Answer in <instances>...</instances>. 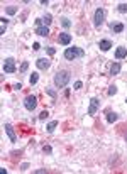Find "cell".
I'll list each match as a JSON object with an SVG mask.
<instances>
[{
    "label": "cell",
    "instance_id": "cell-1",
    "mask_svg": "<svg viewBox=\"0 0 127 174\" xmlns=\"http://www.w3.org/2000/svg\"><path fill=\"white\" fill-rule=\"evenodd\" d=\"M69 79H71V75H69V71H58L56 75H54V86L56 88H66V85L69 83Z\"/></svg>",
    "mask_w": 127,
    "mask_h": 174
},
{
    "label": "cell",
    "instance_id": "cell-2",
    "mask_svg": "<svg viewBox=\"0 0 127 174\" xmlns=\"http://www.w3.org/2000/svg\"><path fill=\"white\" fill-rule=\"evenodd\" d=\"M63 56H65L66 61H75L76 58H83V56H85V51H83L81 48L73 46V48H66V49H65Z\"/></svg>",
    "mask_w": 127,
    "mask_h": 174
},
{
    "label": "cell",
    "instance_id": "cell-3",
    "mask_svg": "<svg viewBox=\"0 0 127 174\" xmlns=\"http://www.w3.org/2000/svg\"><path fill=\"white\" fill-rule=\"evenodd\" d=\"M105 22V10L103 9H97L95 14H93V26L95 27H102V24Z\"/></svg>",
    "mask_w": 127,
    "mask_h": 174
},
{
    "label": "cell",
    "instance_id": "cell-4",
    "mask_svg": "<svg viewBox=\"0 0 127 174\" xmlns=\"http://www.w3.org/2000/svg\"><path fill=\"white\" fill-rule=\"evenodd\" d=\"M24 106H26V110H27V112H34V110H36V106H37V98L34 97V95L26 97V100H24Z\"/></svg>",
    "mask_w": 127,
    "mask_h": 174
},
{
    "label": "cell",
    "instance_id": "cell-5",
    "mask_svg": "<svg viewBox=\"0 0 127 174\" xmlns=\"http://www.w3.org/2000/svg\"><path fill=\"white\" fill-rule=\"evenodd\" d=\"M15 59L14 58H7L3 61V73H15Z\"/></svg>",
    "mask_w": 127,
    "mask_h": 174
},
{
    "label": "cell",
    "instance_id": "cell-6",
    "mask_svg": "<svg viewBox=\"0 0 127 174\" xmlns=\"http://www.w3.org/2000/svg\"><path fill=\"white\" fill-rule=\"evenodd\" d=\"M100 108V98L97 97H93L92 100H90V106H88V115H95L97 113V110Z\"/></svg>",
    "mask_w": 127,
    "mask_h": 174
},
{
    "label": "cell",
    "instance_id": "cell-7",
    "mask_svg": "<svg viewBox=\"0 0 127 174\" xmlns=\"http://www.w3.org/2000/svg\"><path fill=\"white\" fill-rule=\"evenodd\" d=\"M36 66H37V69H41V71H46V69H49V66H51V61H49L48 58H39L36 61Z\"/></svg>",
    "mask_w": 127,
    "mask_h": 174
},
{
    "label": "cell",
    "instance_id": "cell-8",
    "mask_svg": "<svg viewBox=\"0 0 127 174\" xmlns=\"http://www.w3.org/2000/svg\"><path fill=\"white\" fill-rule=\"evenodd\" d=\"M58 42L61 46H69V42H71V34L68 32H61L58 36Z\"/></svg>",
    "mask_w": 127,
    "mask_h": 174
},
{
    "label": "cell",
    "instance_id": "cell-9",
    "mask_svg": "<svg viewBox=\"0 0 127 174\" xmlns=\"http://www.w3.org/2000/svg\"><path fill=\"white\" fill-rule=\"evenodd\" d=\"M3 128H5V134L9 135L10 142H17V135H15V132H14V128L10 124H3Z\"/></svg>",
    "mask_w": 127,
    "mask_h": 174
},
{
    "label": "cell",
    "instance_id": "cell-10",
    "mask_svg": "<svg viewBox=\"0 0 127 174\" xmlns=\"http://www.w3.org/2000/svg\"><path fill=\"white\" fill-rule=\"evenodd\" d=\"M98 48H100V51H103V52H107L108 49L112 48V42H110L108 39H102V41L98 42Z\"/></svg>",
    "mask_w": 127,
    "mask_h": 174
},
{
    "label": "cell",
    "instance_id": "cell-11",
    "mask_svg": "<svg viewBox=\"0 0 127 174\" xmlns=\"http://www.w3.org/2000/svg\"><path fill=\"white\" fill-rule=\"evenodd\" d=\"M110 29H112V32H115V34H120V32L124 30V24H122V22H115V24L112 22V24H110Z\"/></svg>",
    "mask_w": 127,
    "mask_h": 174
},
{
    "label": "cell",
    "instance_id": "cell-12",
    "mask_svg": "<svg viewBox=\"0 0 127 174\" xmlns=\"http://www.w3.org/2000/svg\"><path fill=\"white\" fill-rule=\"evenodd\" d=\"M36 34L41 36V37H48L49 36V29L46 26H41V27H36Z\"/></svg>",
    "mask_w": 127,
    "mask_h": 174
},
{
    "label": "cell",
    "instance_id": "cell-13",
    "mask_svg": "<svg viewBox=\"0 0 127 174\" xmlns=\"http://www.w3.org/2000/svg\"><path fill=\"white\" fill-rule=\"evenodd\" d=\"M115 58H117V59L127 58V48H117V49H115Z\"/></svg>",
    "mask_w": 127,
    "mask_h": 174
},
{
    "label": "cell",
    "instance_id": "cell-14",
    "mask_svg": "<svg viewBox=\"0 0 127 174\" xmlns=\"http://www.w3.org/2000/svg\"><path fill=\"white\" fill-rule=\"evenodd\" d=\"M119 73H120V63H114V64L110 66V75L115 76V75H119Z\"/></svg>",
    "mask_w": 127,
    "mask_h": 174
},
{
    "label": "cell",
    "instance_id": "cell-15",
    "mask_svg": "<svg viewBox=\"0 0 127 174\" xmlns=\"http://www.w3.org/2000/svg\"><path fill=\"white\" fill-rule=\"evenodd\" d=\"M56 127H58V122H56V120H53V122H49L48 125H46V130H48V134H53Z\"/></svg>",
    "mask_w": 127,
    "mask_h": 174
},
{
    "label": "cell",
    "instance_id": "cell-16",
    "mask_svg": "<svg viewBox=\"0 0 127 174\" xmlns=\"http://www.w3.org/2000/svg\"><path fill=\"white\" fill-rule=\"evenodd\" d=\"M117 118H119V115L115 113V112H108V113H107V122H108V124H114Z\"/></svg>",
    "mask_w": 127,
    "mask_h": 174
},
{
    "label": "cell",
    "instance_id": "cell-17",
    "mask_svg": "<svg viewBox=\"0 0 127 174\" xmlns=\"http://www.w3.org/2000/svg\"><path fill=\"white\" fill-rule=\"evenodd\" d=\"M51 22H53V15H51V14H46V15L42 17V24L48 27V26H51Z\"/></svg>",
    "mask_w": 127,
    "mask_h": 174
},
{
    "label": "cell",
    "instance_id": "cell-18",
    "mask_svg": "<svg viewBox=\"0 0 127 174\" xmlns=\"http://www.w3.org/2000/svg\"><path fill=\"white\" fill-rule=\"evenodd\" d=\"M37 81H39V75H37V73H32V75L29 76V83L31 85H36Z\"/></svg>",
    "mask_w": 127,
    "mask_h": 174
},
{
    "label": "cell",
    "instance_id": "cell-19",
    "mask_svg": "<svg viewBox=\"0 0 127 174\" xmlns=\"http://www.w3.org/2000/svg\"><path fill=\"white\" fill-rule=\"evenodd\" d=\"M0 22H2V27H0V34H5V27H7L9 20L5 19V17H2V19H0Z\"/></svg>",
    "mask_w": 127,
    "mask_h": 174
},
{
    "label": "cell",
    "instance_id": "cell-20",
    "mask_svg": "<svg viewBox=\"0 0 127 174\" xmlns=\"http://www.w3.org/2000/svg\"><path fill=\"white\" fill-rule=\"evenodd\" d=\"M117 10L120 12V14H127V3H119Z\"/></svg>",
    "mask_w": 127,
    "mask_h": 174
},
{
    "label": "cell",
    "instance_id": "cell-21",
    "mask_svg": "<svg viewBox=\"0 0 127 174\" xmlns=\"http://www.w3.org/2000/svg\"><path fill=\"white\" fill-rule=\"evenodd\" d=\"M7 14H9V15L17 14V7H15V5H9V7H7Z\"/></svg>",
    "mask_w": 127,
    "mask_h": 174
},
{
    "label": "cell",
    "instance_id": "cell-22",
    "mask_svg": "<svg viewBox=\"0 0 127 174\" xmlns=\"http://www.w3.org/2000/svg\"><path fill=\"white\" fill-rule=\"evenodd\" d=\"M61 26H63L65 29H68L69 26H71V22H69V19H66V17H63V19H61Z\"/></svg>",
    "mask_w": 127,
    "mask_h": 174
},
{
    "label": "cell",
    "instance_id": "cell-23",
    "mask_svg": "<svg viewBox=\"0 0 127 174\" xmlns=\"http://www.w3.org/2000/svg\"><path fill=\"white\" fill-rule=\"evenodd\" d=\"M114 95H117V86L115 85H112L108 88V97H114Z\"/></svg>",
    "mask_w": 127,
    "mask_h": 174
},
{
    "label": "cell",
    "instance_id": "cell-24",
    "mask_svg": "<svg viewBox=\"0 0 127 174\" xmlns=\"http://www.w3.org/2000/svg\"><path fill=\"white\" fill-rule=\"evenodd\" d=\"M27 68H29V63H27V61H24V63H22V64H20V73H26V71H27Z\"/></svg>",
    "mask_w": 127,
    "mask_h": 174
},
{
    "label": "cell",
    "instance_id": "cell-25",
    "mask_svg": "<svg viewBox=\"0 0 127 174\" xmlns=\"http://www.w3.org/2000/svg\"><path fill=\"white\" fill-rule=\"evenodd\" d=\"M46 93H48L51 98H56V97H58V95H56V91H54V90H51V88H46Z\"/></svg>",
    "mask_w": 127,
    "mask_h": 174
},
{
    "label": "cell",
    "instance_id": "cell-26",
    "mask_svg": "<svg viewBox=\"0 0 127 174\" xmlns=\"http://www.w3.org/2000/svg\"><path fill=\"white\" fill-rule=\"evenodd\" d=\"M49 117V113H48V110H44V112H41V115H39V120H46Z\"/></svg>",
    "mask_w": 127,
    "mask_h": 174
},
{
    "label": "cell",
    "instance_id": "cell-27",
    "mask_svg": "<svg viewBox=\"0 0 127 174\" xmlns=\"http://www.w3.org/2000/svg\"><path fill=\"white\" fill-rule=\"evenodd\" d=\"M42 152H44V154H51V152H53L51 145H44V147H42Z\"/></svg>",
    "mask_w": 127,
    "mask_h": 174
},
{
    "label": "cell",
    "instance_id": "cell-28",
    "mask_svg": "<svg viewBox=\"0 0 127 174\" xmlns=\"http://www.w3.org/2000/svg\"><path fill=\"white\" fill-rule=\"evenodd\" d=\"M46 51H48V54H49V56H53V54L56 52V49H54V48H48Z\"/></svg>",
    "mask_w": 127,
    "mask_h": 174
},
{
    "label": "cell",
    "instance_id": "cell-29",
    "mask_svg": "<svg viewBox=\"0 0 127 174\" xmlns=\"http://www.w3.org/2000/svg\"><path fill=\"white\" fill-rule=\"evenodd\" d=\"M81 86H83L81 81H76V83H75V90H81Z\"/></svg>",
    "mask_w": 127,
    "mask_h": 174
},
{
    "label": "cell",
    "instance_id": "cell-30",
    "mask_svg": "<svg viewBox=\"0 0 127 174\" xmlns=\"http://www.w3.org/2000/svg\"><path fill=\"white\" fill-rule=\"evenodd\" d=\"M32 49H34V51H39V49H41L39 42H34V44H32Z\"/></svg>",
    "mask_w": 127,
    "mask_h": 174
},
{
    "label": "cell",
    "instance_id": "cell-31",
    "mask_svg": "<svg viewBox=\"0 0 127 174\" xmlns=\"http://www.w3.org/2000/svg\"><path fill=\"white\" fill-rule=\"evenodd\" d=\"M27 167H29V164H27V162H24V164L20 166V171H27Z\"/></svg>",
    "mask_w": 127,
    "mask_h": 174
},
{
    "label": "cell",
    "instance_id": "cell-32",
    "mask_svg": "<svg viewBox=\"0 0 127 174\" xmlns=\"http://www.w3.org/2000/svg\"><path fill=\"white\" fill-rule=\"evenodd\" d=\"M20 88H22V85H20V83H17V85H14V90H20Z\"/></svg>",
    "mask_w": 127,
    "mask_h": 174
},
{
    "label": "cell",
    "instance_id": "cell-33",
    "mask_svg": "<svg viewBox=\"0 0 127 174\" xmlns=\"http://www.w3.org/2000/svg\"><path fill=\"white\" fill-rule=\"evenodd\" d=\"M126 142H127V134H126Z\"/></svg>",
    "mask_w": 127,
    "mask_h": 174
},
{
    "label": "cell",
    "instance_id": "cell-34",
    "mask_svg": "<svg viewBox=\"0 0 127 174\" xmlns=\"http://www.w3.org/2000/svg\"><path fill=\"white\" fill-rule=\"evenodd\" d=\"M126 102H127V100H126Z\"/></svg>",
    "mask_w": 127,
    "mask_h": 174
}]
</instances>
